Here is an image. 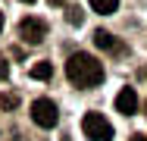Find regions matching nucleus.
I'll return each mask as SVG.
<instances>
[{
  "label": "nucleus",
  "instance_id": "1",
  "mask_svg": "<svg viewBox=\"0 0 147 141\" xmlns=\"http://www.w3.org/2000/svg\"><path fill=\"white\" fill-rule=\"evenodd\" d=\"M66 79L78 88H97L103 82V63L91 54H72L66 60Z\"/></svg>",
  "mask_w": 147,
  "mask_h": 141
},
{
  "label": "nucleus",
  "instance_id": "2",
  "mask_svg": "<svg viewBox=\"0 0 147 141\" xmlns=\"http://www.w3.org/2000/svg\"><path fill=\"white\" fill-rule=\"evenodd\" d=\"M82 132H85V138H91V141H113V125H110V119H107L103 113H85Z\"/></svg>",
  "mask_w": 147,
  "mask_h": 141
},
{
  "label": "nucleus",
  "instance_id": "3",
  "mask_svg": "<svg viewBox=\"0 0 147 141\" xmlns=\"http://www.w3.org/2000/svg\"><path fill=\"white\" fill-rule=\"evenodd\" d=\"M31 119H34V125H41V129H53L57 119H59L57 104H53L50 97H38V100L31 104Z\"/></svg>",
  "mask_w": 147,
  "mask_h": 141
},
{
  "label": "nucleus",
  "instance_id": "4",
  "mask_svg": "<svg viewBox=\"0 0 147 141\" xmlns=\"http://www.w3.org/2000/svg\"><path fill=\"white\" fill-rule=\"evenodd\" d=\"M19 35H22V41H28V44H41V41L47 38V22L38 19V16H28V19L19 22Z\"/></svg>",
  "mask_w": 147,
  "mask_h": 141
},
{
  "label": "nucleus",
  "instance_id": "5",
  "mask_svg": "<svg viewBox=\"0 0 147 141\" xmlns=\"http://www.w3.org/2000/svg\"><path fill=\"white\" fill-rule=\"evenodd\" d=\"M116 110L125 113V116H131V113L138 110V94H135V88H122L116 94Z\"/></svg>",
  "mask_w": 147,
  "mask_h": 141
},
{
  "label": "nucleus",
  "instance_id": "6",
  "mask_svg": "<svg viewBox=\"0 0 147 141\" xmlns=\"http://www.w3.org/2000/svg\"><path fill=\"white\" fill-rule=\"evenodd\" d=\"M94 44H97L100 50H119L116 38H113L110 31H103V28H97V31H94Z\"/></svg>",
  "mask_w": 147,
  "mask_h": 141
},
{
  "label": "nucleus",
  "instance_id": "7",
  "mask_svg": "<svg viewBox=\"0 0 147 141\" xmlns=\"http://www.w3.org/2000/svg\"><path fill=\"white\" fill-rule=\"evenodd\" d=\"M28 75H31V79H38V82H47V79L53 75V63H34Z\"/></svg>",
  "mask_w": 147,
  "mask_h": 141
},
{
  "label": "nucleus",
  "instance_id": "8",
  "mask_svg": "<svg viewBox=\"0 0 147 141\" xmlns=\"http://www.w3.org/2000/svg\"><path fill=\"white\" fill-rule=\"evenodd\" d=\"M88 3H91V9H94V13H100V16L116 13V6H119V0H88Z\"/></svg>",
  "mask_w": 147,
  "mask_h": 141
},
{
  "label": "nucleus",
  "instance_id": "9",
  "mask_svg": "<svg viewBox=\"0 0 147 141\" xmlns=\"http://www.w3.org/2000/svg\"><path fill=\"white\" fill-rule=\"evenodd\" d=\"M66 19H69L72 25H82V19H85V16H82V9H78V6H69V13H66Z\"/></svg>",
  "mask_w": 147,
  "mask_h": 141
},
{
  "label": "nucleus",
  "instance_id": "10",
  "mask_svg": "<svg viewBox=\"0 0 147 141\" xmlns=\"http://www.w3.org/2000/svg\"><path fill=\"white\" fill-rule=\"evenodd\" d=\"M16 104H19V97H16V94H6V97H0V107H6V110H13Z\"/></svg>",
  "mask_w": 147,
  "mask_h": 141
},
{
  "label": "nucleus",
  "instance_id": "11",
  "mask_svg": "<svg viewBox=\"0 0 147 141\" xmlns=\"http://www.w3.org/2000/svg\"><path fill=\"white\" fill-rule=\"evenodd\" d=\"M6 75H9V63H6V60H3V56H0V82H3V79H6Z\"/></svg>",
  "mask_w": 147,
  "mask_h": 141
},
{
  "label": "nucleus",
  "instance_id": "12",
  "mask_svg": "<svg viewBox=\"0 0 147 141\" xmlns=\"http://www.w3.org/2000/svg\"><path fill=\"white\" fill-rule=\"evenodd\" d=\"M69 0H50V6H66Z\"/></svg>",
  "mask_w": 147,
  "mask_h": 141
},
{
  "label": "nucleus",
  "instance_id": "13",
  "mask_svg": "<svg viewBox=\"0 0 147 141\" xmlns=\"http://www.w3.org/2000/svg\"><path fill=\"white\" fill-rule=\"evenodd\" d=\"M128 141H147V135H131Z\"/></svg>",
  "mask_w": 147,
  "mask_h": 141
},
{
  "label": "nucleus",
  "instance_id": "14",
  "mask_svg": "<svg viewBox=\"0 0 147 141\" xmlns=\"http://www.w3.org/2000/svg\"><path fill=\"white\" fill-rule=\"evenodd\" d=\"M0 31H3V13H0Z\"/></svg>",
  "mask_w": 147,
  "mask_h": 141
},
{
  "label": "nucleus",
  "instance_id": "15",
  "mask_svg": "<svg viewBox=\"0 0 147 141\" xmlns=\"http://www.w3.org/2000/svg\"><path fill=\"white\" fill-rule=\"evenodd\" d=\"M22 3H34V0H22Z\"/></svg>",
  "mask_w": 147,
  "mask_h": 141
}]
</instances>
